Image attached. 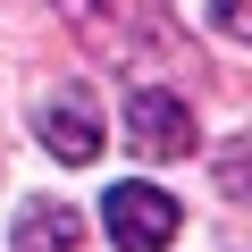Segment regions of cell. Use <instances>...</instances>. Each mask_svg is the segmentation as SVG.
<instances>
[{
	"mask_svg": "<svg viewBox=\"0 0 252 252\" xmlns=\"http://www.w3.org/2000/svg\"><path fill=\"white\" fill-rule=\"evenodd\" d=\"M210 26H219V34H244L252 9H244V0H210Z\"/></svg>",
	"mask_w": 252,
	"mask_h": 252,
	"instance_id": "5",
	"label": "cell"
},
{
	"mask_svg": "<svg viewBox=\"0 0 252 252\" xmlns=\"http://www.w3.org/2000/svg\"><path fill=\"white\" fill-rule=\"evenodd\" d=\"M126 143H135L143 160H185L193 152V109H185V93H135L126 101Z\"/></svg>",
	"mask_w": 252,
	"mask_h": 252,
	"instance_id": "2",
	"label": "cell"
},
{
	"mask_svg": "<svg viewBox=\"0 0 252 252\" xmlns=\"http://www.w3.org/2000/svg\"><path fill=\"white\" fill-rule=\"evenodd\" d=\"M177 219H185V210H177L160 185H143V177L101 193V227H109L118 252H168V244H177Z\"/></svg>",
	"mask_w": 252,
	"mask_h": 252,
	"instance_id": "1",
	"label": "cell"
},
{
	"mask_svg": "<svg viewBox=\"0 0 252 252\" xmlns=\"http://www.w3.org/2000/svg\"><path fill=\"white\" fill-rule=\"evenodd\" d=\"M76 235H84V219L67 202H26L17 210V252H76Z\"/></svg>",
	"mask_w": 252,
	"mask_h": 252,
	"instance_id": "4",
	"label": "cell"
},
{
	"mask_svg": "<svg viewBox=\"0 0 252 252\" xmlns=\"http://www.w3.org/2000/svg\"><path fill=\"white\" fill-rule=\"evenodd\" d=\"M42 143H51L67 168L101 160V109H93V93H84V84H59V93L42 101Z\"/></svg>",
	"mask_w": 252,
	"mask_h": 252,
	"instance_id": "3",
	"label": "cell"
}]
</instances>
